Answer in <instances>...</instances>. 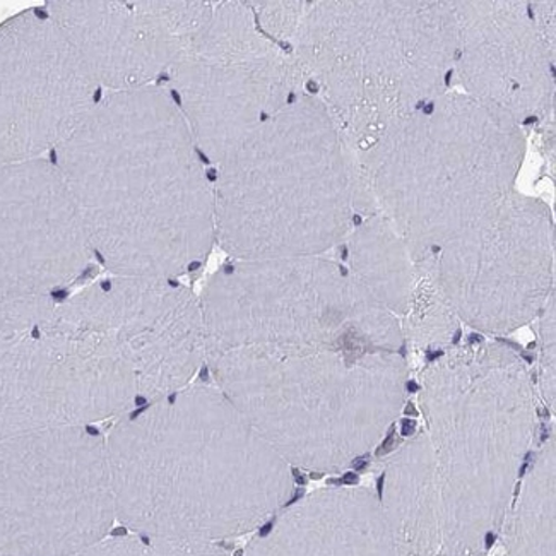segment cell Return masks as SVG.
I'll use <instances>...</instances> for the list:
<instances>
[{
  "instance_id": "6da1fadb",
  "label": "cell",
  "mask_w": 556,
  "mask_h": 556,
  "mask_svg": "<svg viewBox=\"0 0 556 556\" xmlns=\"http://www.w3.org/2000/svg\"><path fill=\"white\" fill-rule=\"evenodd\" d=\"M70 192L98 269L180 279L213 247V168L157 86L105 93L47 156Z\"/></svg>"
},
{
  "instance_id": "7a4b0ae2",
  "label": "cell",
  "mask_w": 556,
  "mask_h": 556,
  "mask_svg": "<svg viewBox=\"0 0 556 556\" xmlns=\"http://www.w3.org/2000/svg\"><path fill=\"white\" fill-rule=\"evenodd\" d=\"M105 454L115 519L142 536L219 544L293 498V469L213 382L118 416Z\"/></svg>"
},
{
  "instance_id": "3957f363",
  "label": "cell",
  "mask_w": 556,
  "mask_h": 556,
  "mask_svg": "<svg viewBox=\"0 0 556 556\" xmlns=\"http://www.w3.org/2000/svg\"><path fill=\"white\" fill-rule=\"evenodd\" d=\"M418 404L435 460L444 556H486L536 444V380L513 346L471 338L428 362Z\"/></svg>"
},
{
  "instance_id": "277c9868",
  "label": "cell",
  "mask_w": 556,
  "mask_h": 556,
  "mask_svg": "<svg viewBox=\"0 0 556 556\" xmlns=\"http://www.w3.org/2000/svg\"><path fill=\"white\" fill-rule=\"evenodd\" d=\"M353 153L358 216L382 214L416 264L517 190L526 136L498 110L448 91Z\"/></svg>"
},
{
  "instance_id": "5b68a950",
  "label": "cell",
  "mask_w": 556,
  "mask_h": 556,
  "mask_svg": "<svg viewBox=\"0 0 556 556\" xmlns=\"http://www.w3.org/2000/svg\"><path fill=\"white\" fill-rule=\"evenodd\" d=\"M456 43L448 0H302L281 41L355 151L451 91Z\"/></svg>"
},
{
  "instance_id": "8992f818",
  "label": "cell",
  "mask_w": 556,
  "mask_h": 556,
  "mask_svg": "<svg viewBox=\"0 0 556 556\" xmlns=\"http://www.w3.org/2000/svg\"><path fill=\"white\" fill-rule=\"evenodd\" d=\"M211 382L291 469L338 475L389 435L406 404L404 353L242 350L206 358Z\"/></svg>"
},
{
  "instance_id": "52a82bcc",
  "label": "cell",
  "mask_w": 556,
  "mask_h": 556,
  "mask_svg": "<svg viewBox=\"0 0 556 556\" xmlns=\"http://www.w3.org/2000/svg\"><path fill=\"white\" fill-rule=\"evenodd\" d=\"M213 192L216 243L237 261L326 255L358 218L355 153L308 93L214 166Z\"/></svg>"
},
{
  "instance_id": "ba28073f",
  "label": "cell",
  "mask_w": 556,
  "mask_h": 556,
  "mask_svg": "<svg viewBox=\"0 0 556 556\" xmlns=\"http://www.w3.org/2000/svg\"><path fill=\"white\" fill-rule=\"evenodd\" d=\"M199 302L206 358L242 348L403 353L406 344L400 317L327 255L230 258Z\"/></svg>"
},
{
  "instance_id": "9c48e42d",
  "label": "cell",
  "mask_w": 556,
  "mask_h": 556,
  "mask_svg": "<svg viewBox=\"0 0 556 556\" xmlns=\"http://www.w3.org/2000/svg\"><path fill=\"white\" fill-rule=\"evenodd\" d=\"M157 88L165 91L211 168L306 94L293 56L269 37L251 2L213 11Z\"/></svg>"
},
{
  "instance_id": "30bf717a",
  "label": "cell",
  "mask_w": 556,
  "mask_h": 556,
  "mask_svg": "<svg viewBox=\"0 0 556 556\" xmlns=\"http://www.w3.org/2000/svg\"><path fill=\"white\" fill-rule=\"evenodd\" d=\"M115 522L98 428L0 439V556H77Z\"/></svg>"
},
{
  "instance_id": "8fae6325",
  "label": "cell",
  "mask_w": 556,
  "mask_h": 556,
  "mask_svg": "<svg viewBox=\"0 0 556 556\" xmlns=\"http://www.w3.org/2000/svg\"><path fill=\"white\" fill-rule=\"evenodd\" d=\"M139 404L132 370L109 339L64 317L56 302L37 326L0 343V439L94 427Z\"/></svg>"
},
{
  "instance_id": "7c38bea8",
  "label": "cell",
  "mask_w": 556,
  "mask_h": 556,
  "mask_svg": "<svg viewBox=\"0 0 556 556\" xmlns=\"http://www.w3.org/2000/svg\"><path fill=\"white\" fill-rule=\"evenodd\" d=\"M419 266L460 324L507 336L536 320L555 293V222L540 199L514 190L478 225Z\"/></svg>"
},
{
  "instance_id": "4fadbf2b",
  "label": "cell",
  "mask_w": 556,
  "mask_h": 556,
  "mask_svg": "<svg viewBox=\"0 0 556 556\" xmlns=\"http://www.w3.org/2000/svg\"><path fill=\"white\" fill-rule=\"evenodd\" d=\"M56 308L109 339L141 404L187 388L206 368L201 302L180 279L106 275L61 294Z\"/></svg>"
},
{
  "instance_id": "5bb4252c",
  "label": "cell",
  "mask_w": 556,
  "mask_h": 556,
  "mask_svg": "<svg viewBox=\"0 0 556 556\" xmlns=\"http://www.w3.org/2000/svg\"><path fill=\"white\" fill-rule=\"evenodd\" d=\"M103 94L49 5L0 23V166L49 156Z\"/></svg>"
},
{
  "instance_id": "9a60e30c",
  "label": "cell",
  "mask_w": 556,
  "mask_h": 556,
  "mask_svg": "<svg viewBox=\"0 0 556 556\" xmlns=\"http://www.w3.org/2000/svg\"><path fill=\"white\" fill-rule=\"evenodd\" d=\"M555 8L526 0H452L454 81L463 93L520 127L555 124Z\"/></svg>"
},
{
  "instance_id": "2e32d148",
  "label": "cell",
  "mask_w": 556,
  "mask_h": 556,
  "mask_svg": "<svg viewBox=\"0 0 556 556\" xmlns=\"http://www.w3.org/2000/svg\"><path fill=\"white\" fill-rule=\"evenodd\" d=\"M98 270L52 163L0 166V305L67 293Z\"/></svg>"
},
{
  "instance_id": "e0dca14e",
  "label": "cell",
  "mask_w": 556,
  "mask_h": 556,
  "mask_svg": "<svg viewBox=\"0 0 556 556\" xmlns=\"http://www.w3.org/2000/svg\"><path fill=\"white\" fill-rule=\"evenodd\" d=\"M103 93L160 86L213 11L204 0L47 2Z\"/></svg>"
},
{
  "instance_id": "ac0fdd59",
  "label": "cell",
  "mask_w": 556,
  "mask_h": 556,
  "mask_svg": "<svg viewBox=\"0 0 556 556\" xmlns=\"http://www.w3.org/2000/svg\"><path fill=\"white\" fill-rule=\"evenodd\" d=\"M243 556H400L370 488L315 490L279 510Z\"/></svg>"
},
{
  "instance_id": "d6986e66",
  "label": "cell",
  "mask_w": 556,
  "mask_h": 556,
  "mask_svg": "<svg viewBox=\"0 0 556 556\" xmlns=\"http://www.w3.org/2000/svg\"><path fill=\"white\" fill-rule=\"evenodd\" d=\"M377 496L400 556H444L435 460L424 428L386 460Z\"/></svg>"
},
{
  "instance_id": "ffe728a7",
  "label": "cell",
  "mask_w": 556,
  "mask_h": 556,
  "mask_svg": "<svg viewBox=\"0 0 556 556\" xmlns=\"http://www.w3.org/2000/svg\"><path fill=\"white\" fill-rule=\"evenodd\" d=\"M344 266L371 299L403 319L412 302L416 264L382 214H359L343 242Z\"/></svg>"
},
{
  "instance_id": "44dd1931",
  "label": "cell",
  "mask_w": 556,
  "mask_h": 556,
  "mask_svg": "<svg viewBox=\"0 0 556 556\" xmlns=\"http://www.w3.org/2000/svg\"><path fill=\"white\" fill-rule=\"evenodd\" d=\"M555 444L552 433L517 484L501 529L507 556H556Z\"/></svg>"
},
{
  "instance_id": "7402d4cb",
  "label": "cell",
  "mask_w": 556,
  "mask_h": 556,
  "mask_svg": "<svg viewBox=\"0 0 556 556\" xmlns=\"http://www.w3.org/2000/svg\"><path fill=\"white\" fill-rule=\"evenodd\" d=\"M459 319L440 293L439 287L424 266L416 264L415 290L406 314L401 319L404 343L418 350L440 353L456 344Z\"/></svg>"
},
{
  "instance_id": "603a6c76",
  "label": "cell",
  "mask_w": 556,
  "mask_h": 556,
  "mask_svg": "<svg viewBox=\"0 0 556 556\" xmlns=\"http://www.w3.org/2000/svg\"><path fill=\"white\" fill-rule=\"evenodd\" d=\"M77 556H231L218 543H189V541L160 540L142 534H121L98 541Z\"/></svg>"
},
{
  "instance_id": "cb8c5ba5",
  "label": "cell",
  "mask_w": 556,
  "mask_h": 556,
  "mask_svg": "<svg viewBox=\"0 0 556 556\" xmlns=\"http://www.w3.org/2000/svg\"><path fill=\"white\" fill-rule=\"evenodd\" d=\"M538 371L536 388L544 406L555 413L556 406V299L549 296L538 317Z\"/></svg>"
},
{
  "instance_id": "d4e9b609",
  "label": "cell",
  "mask_w": 556,
  "mask_h": 556,
  "mask_svg": "<svg viewBox=\"0 0 556 556\" xmlns=\"http://www.w3.org/2000/svg\"><path fill=\"white\" fill-rule=\"evenodd\" d=\"M56 299L59 294L2 303L0 305V343L43 320L52 311Z\"/></svg>"
}]
</instances>
